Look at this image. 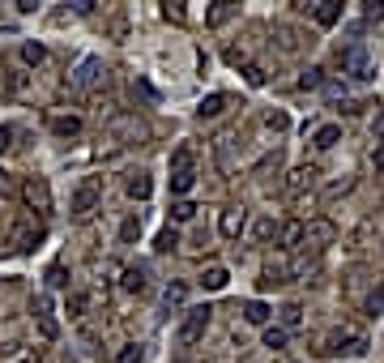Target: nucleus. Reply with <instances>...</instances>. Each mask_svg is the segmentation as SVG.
Here are the masks:
<instances>
[{"label":"nucleus","instance_id":"nucleus-1","mask_svg":"<svg viewBox=\"0 0 384 363\" xmlns=\"http://www.w3.org/2000/svg\"><path fill=\"white\" fill-rule=\"evenodd\" d=\"M98 201H102V180L98 176H86L77 188H73V201H69V210H73V218H90L94 210H98Z\"/></svg>","mask_w":384,"mask_h":363},{"label":"nucleus","instance_id":"nucleus-2","mask_svg":"<svg viewBox=\"0 0 384 363\" xmlns=\"http://www.w3.org/2000/svg\"><path fill=\"white\" fill-rule=\"evenodd\" d=\"M209 312H213V308L209 303H201V308H188V312H184V325H180V342L184 346H192V342H201L205 338V329H209Z\"/></svg>","mask_w":384,"mask_h":363},{"label":"nucleus","instance_id":"nucleus-3","mask_svg":"<svg viewBox=\"0 0 384 363\" xmlns=\"http://www.w3.org/2000/svg\"><path fill=\"white\" fill-rule=\"evenodd\" d=\"M22 201L30 205L39 218H47V214H51V188H47V180H43V176H30V180L22 184Z\"/></svg>","mask_w":384,"mask_h":363},{"label":"nucleus","instance_id":"nucleus-4","mask_svg":"<svg viewBox=\"0 0 384 363\" xmlns=\"http://www.w3.org/2000/svg\"><path fill=\"white\" fill-rule=\"evenodd\" d=\"M338 60H342V69H346V73H350L355 81H371V77H376V65L367 60V51H363L359 43H355V47H346Z\"/></svg>","mask_w":384,"mask_h":363},{"label":"nucleus","instance_id":"nucleus-5","mask_svg":"<svg viewBox=\"0 0 384 363\" xmlns=\"http://www.w3.org/2000/svg\"><path fill=\"white\" fill-rule=\"evenodd\" d=\"M244 227H248V210H223V218H218V231H223L227 239H239L244 235Z\"/></svg>","mask_w":384,"mask_h":363},{"label":"nucleus","instance_id":"nucleus-6","mask_svg":"<svg viewBox=\"0 0 384 363\" xmlns=\"http://www.w3.org/2000/svg\"><path fill=\"white\" fill-rule=\"evenodd\" d=\"M278 239H282V248H286V252H295V248H303V239H307V223H299V218H291V223H282V231H278Z\"/></svg>","mask_w":384,"mask_h":363},{"label":"nucleus","instance_id":"nucleus-7","mask_svg":"<svg viewBox=\"0 0 384 363\" xmlns=\"http://www.w3.org/2000/svg\"><path fill=\"white\" fill-rule=\"evenodd\" d=\"M333 235H338V227L329 223V218H312V223H307V244H312V248H324Z\"/></svg>","mask_w":384,"mask_h":363},{"label":"nucleus","instance_id":"nucleus-8","mask_svg":"<svg viewBox=\"0 0 384 363\" xmlns=\"http://www.w3.org/2000/svg\"><path fill=\"white\" fill-rule=\"evenodd\" d=\"M269 317H273L269 303H260V299H248V303H244V321H248V325H260V329H265Z\"/></svg>","mask_w":384,"mask_h":363},{"label":"nucleus","instance_id":"nucleus-9","mask_svg":"<svg viewBox=\"0 0 384 363\" xmlns=\"http://www.w3.org/2000/svg\"><path fill=\"white\" fill-rule=\"evenodd\" d=\"M312 18H316V26H333L342 18V5H338V0H320V5L312 9Z\"/></svg>","mask_w":384,"mask_h":363},{"label":"nucleus","instance_id":"nucleus-10","mask_svg":"<svg viewBox=\"0 0 384 363\" xmlns=\"http://www.w3.org/2000/svg\"><path fill=\"white\" fill-rule=\"evenodd\" d=\"M223 112H227V94H209V98H201V107H197L201 120H213V116H223Z\"/></svg>","mask_w":384,"mask_h":363},{"label":"nucleus","instance_id":"nucleus-11","mask_svg":"<svg viewBox=\"0 0 384 363\" xmlns=\"http://www.w3.org/2000/svg\"><path fill=\"white\" fill-rule=\"evenodd\" d=\"M338 141H342V128H338V124H324V128H316V137H312L316 150H333Z\"/></svg>","mask_w":384,"mask_h":363},{"label":"nucleus","instance_id":"nucleus-12","mask_svg":"<svg viewBox=\"0 0 384 363\" xmlns=\"http://www.w3.org/2000/svg\"><path fill=\"white\" fill-rule=\"evenodd\" d=\"M286 329L282 325H265V334H260V346H269V350H286Z\"/></svg>","mask_w":384,"mask_h":363},{"label":"nucleus","instance_id":"nucleus-13","mask_svg":"<svg viewBox=\"0 0 384 363\" xmlns=\"http://www.w3.org/2000/svg\"><path fill=\"white\" fill-rule=\"evenodd\" d=\"M227 278H231V274H227L223 265H209V270L201 274V286H205V291H223V286H227Z\"/></svg>","mask_w":384,"mask_h":363},{"label":"nucleus","instance_id":"nucleus-14","mask_svg":"<svg viewBox=\"0 0 384 363\" xmlns=\"http://www.w3.org/2000/svg\"><path fill=\"white\" fill-rule=\"evenodd\" d=\"M90 299H94L90 291H73V295L65 299V312H69V317H86V308H90Z\"/></svg>","mask_w":384,"mask_h":363},{"label":"nucleus","instance_id":"nucleus-15","mask_svg":"<svg viewBox=\"0 0 384 363\" xmlns=\"http://www.w3.org/2000/svg\"><path fill=\"white\" fill-rule=\"evenodd\" d=\"M51 133H56V137H77L81 133V120L77 116H56V120H51Z\"/></svg>","mask_w":384,"mask_h":363},{"label":"nucleus","instance_id":"nucleus-16","mask_svg":"<svg viewBox=\"0 0 384 363\" xmlns=\"http://www.w3.org/2000/svg\"><path fill=\"white\" fill-rule=\"evenodd\" d=\"M43 60H47V47H43V43H22V65L39 69Z\"/></svg>","mask_w":384,"mask_h":363},{"label":"nucleus","instance_id":"nucleus-17","mask_svg":"<svg viewBox=\"0 0 384 363\" xmlns=\"http://www.w3.org/2000/svg\"><path fill=\"white\" fill-rule=\"evenodd\" d=\"M192 159H197V154H192V145H180V150L171 154V176H180V171H192Z\"/></svg>","mask_w":384,"mask_h":363},{"label":"nucleus","instance_id":"nucleus-18","mask_svg":"<svg viewBox=\"0 0 384 363\" xmlns=\"http://www.w3.org/2000/svg\"><path fill=\"white\" fill-rule=\"evenodd\" d=\"M286 184H291V192H299V188H312V184H316V167H295Z\"/></svg>","mask_w":384,"mask_h":363},{"label":"nucleus","instance_id":"nucleus-19","mask_svg":"<svg viewBox=\"0 0 384 363\" xmlns=\"http://www.w3.org/2000/svg\"><path fill=\"white\" fill-rule=\"evenodd\" d=\"M150 192H154V184H150V176H145V171H137V176L128 180V197H133V201H145Z\"/></svg>","mask_w":384,"mask_h":363},{"label":"nucleus","instance_id":"nucleus-20","mask_svg":"<svg viewBox=\"0 0 384 363\" xmlns=\"http://www.w3.org/2000/svg\"><path fill=\"white\" fill-rule=\"evenodd\" d=\"M9 239H13V248H22V252H26V248H34V244H39V231H30V227H22V223H18Z\"/></svg>","mask_w":384,"mask_h":363},{"label":"nucleus","instance_id":"nucleus-21","mask_svg":"<svg viewBox=\"0 0 384 363\" xmlns=\"http://www.w3.org/2000/svg\"><path fill=\"white\" fill-rule=\"evenodd\" d=\"M192 184H197V171H180V176H171V192H176V197L192 192Z\"/></svg>","mask_w":384,"mask_h":363},{"label":"nucleus","instance_id":"nucleus-22","mask_svg":"<svg viewBox=\"0 0 384 363\" xmlns=\"http://www.w3.org/2000/svg\"><path fill=\"white\" fill-rule=\"evenodd\" d=\"M145 359V350L137 346V342H124L120 350H116V363H141Z\"/></svg>","mask_w":384,"mask_h":363},{"label":"nucleus","instance_id":"nucleus-23","mask_svg":"<svg viewBox=\"0 0 384 363\" xmlns=\"http://www.w3.org/2000/svg\"><path fill=\"white\" fill-rule=\"evenodd\" d=\"M171 218H176V223H192V218H197V205H192V201H176V205H171Z\"/></svg>","mask_w":384,"mask_h":363},{"label":"nucleus","instance_id":"nucleus-24","mask_svg":"<svg viewBox=\"0 0 384 363\" xmlns=\"http://www.w3.org/2000/svg\"><path fill=\"white\" fill-rule=\"evenodd\" d=\"M137 235H141V218L133 214V218H124V223H120V244H133Z\"/></svg>","mask_w":384,"mask_h":363},{"label":"nucleus","instance_id":"nucleus-25","mask_svg":"<svg viewBox=\"0 0 384 363\" xmlns=\"http://www.w3.org/2000/svg\"><path fill=\"white\" fill-rule=\"evenodd\" d=\"M94 77H98V60H81V69H77V77H73V81H77V86H90Z\"/></svg>","mask_w":384,"mask_h":363},{"label":"nucleus","instance_id":"nucleus-26","mask_svg":"<svg viewBox=\"0 0 384 363\" xmlns=\"http://www.w3.org/2000/svg\"><path fill=\"white\" fill-rule=\"evenodd\" d=\"M124 291L141 295V291H145V274H141V270H124Z\"/></svg>","mask_w":384,"mask_h":363},{"label":"nucleus","instance_id":"nucleus-27","mask_svg":"<svg viewBox=\"0 0 384 363\" xmlns=\"http://www.w3.org/2000/svg\"><path fill=\"white\" fill-rule=\"evenodd\" d=\"M235 13H239L235 5H218V9H209V18H205V22H209V26H223V22H227V18H235Z\"/></svg>","mask_w":384,"mask_h":363},{"label":"nucleus","instance_id":"nucleus-28","mask_svg":"<svg viewBox=\"0 0 384 363\" xmlns=\"http://www.w3.org/2000/svg\"><path fill=\"white\" fill-rule=\"evenodd\" d=\"M5 363H43V350H39V346H30V350H18V355H9Z\"/></svg>","mask_w":384,"mask_h":363},{"label":"nucleus","instance_id":"nucleus-29","mask_svg":"<svg viewBox=\"0 0 384 363\" xmlns=\"http://www.w3.org/2000/svg\"><path fill=\"white\" fill-rule=\"evenodd\" d=\"M176 244H180V235H176V227H167V231L158 235V244H154V248H158V252H176Z\"/></svg>","mask_w":384,"mask_h":363},{"label":"nucleus","instance_id":"nucleus-30","mask_svg":"<svg viewBox=\"0 0 384 363\" xmlns=\"http://www.w3.org/2000/svg\"><path fill=\"white\" fill-rule=\"evenodd\" d=\"M380 312H384V282H380V286H376V295L367 299V317H380Z\"/></svg>","mask_w":384,"mask_h":363},{"label":"nucleus","instance_id":"nucleus-31","mask_svg":"<svg viewBox=\"0 0 384 363\" xmlns=\"http://www.w3.org/2000/svg\"><path fill=\"white\" fill-rule=\"evenodd\" d=\"M13 137H18L13 124H0V154H9V150H13Z\"/></svg>","mask_w":384,"mask_h":363},{"label":"nucleus","instance_id":"nucleus-32","mask_svg":"<svg viewBox=\"0 0 384 363\" xmlns=\"http://www.w3.org/2000/svg\"><path fill=\"white\" fill-rule=\"evenodd\" d=\"M47 282H51V286H69V270H65V265H51V270H47Z\"/></svg>","mask_w":384,"mask_h":363},{"label":"nucleus","instance_id":"nucleus-33","mask_svg":"<svg viewBox=\"0 0 384 363\" xmlns=\"http://www.w3.org/2000/svg\"><path fill=\"white\" fill-rule=\"evenodd\" d=\"M282 321H286V325H299V321H303V308H299V303H286V308H282ZM286 325H282V329H286Z\"/></svg>","mask_w":384,"mask_h":363},{"label":"nucleus","instance_id":"nucleus-34","mask_svg":"<svg viewBox=\"0 0 384 363\" xmlns=\"http://www.w3.org/2000/svg\"><path fill=\"white\" fill-rule=\"evenodd\" d=\"M39 334H43L47 342H51V338H56V334H60V325H56V317H39Z\"/></svg>","mask_w":384,"mask_h":363},{"label":"nucleus","instance_id":"nucleus-35","mask_svg":"<svg viewBox=\"0 0 384 363\" xmlns=\"http://www.w3.org/2000/svg\"><path fill=\"white\" fill-rule=\"evenodd\" d=\"M162 303H167V308H180V303H184V286H167V295H162Z\"/></svg>","mask_w":384,"mask_h":363},{"label":"nucleus","instance_id":"nucleus-36","mask_svg":"<svg viewBox=\"0 0 384 363\" xmlns=\"http://www.w3.org/2000/svg\"><path fill=\"white\" fill-rule=\"evenodd\" d=\"M162 18H167V22H184L188 13H184L180 5H162Z\"/></svg>","mask_w":384,"mask_h":363},{"label":"nucleus","instance_id":"nucleus-37","mask_svg":"<svg viewBox=\"0 0 384 363\" xmlns=\"http://www.w3.org/2000/svg\"><path fill=\"white\" fill-rule=\"evenodd\" d=\"M265 124H269V128H278V133H282V128H286V116H282V112H269V116H265Z\"/></svg>","mask_w":384,"mask_h":363},{"label":"nucleus","instance_id":"nucleus-38","mask_svg":"<svg viewBox=\"0 0 384 363\" xmlns=\"http://www.w3.org/2000/svg\"><path fill=\"white\" fill-rule=\"evenodd\" d=\"M248 81L260 86V81H265V69H260V65H248Z\"/></svg>","mask_w":384,"mask_h":363},{"label":"nucleus","instance_id":"nucleus-39","mask_svg":"<svg viewBox=\"0 0 384 363\" xmlns=\"http://www.w3.org/2000/svg\"><path fill=\"white\" fill-rule=\"evenodd\" d=\"M307 86H320V69H312V73H303V90Z\"/></svg>","mask_w":384,"mask_h":363},{"label":"nucleus","instance_id":"nucleus-40","mask_svg":"<svg viewBox=\"0 0 384 363\" xmlns=\"http://www.w3.org/2000/svg\"><path fill=\"white\" fill-rule=\"evenodd\" d=\"M376 167H380V171H384V145H380V154H376Z\"/></svg>","mask_w":384,"mask_h":363},{"label":"nucleus","instance_id":"nucleus-41","mask_svg":"<svg viewBox=\"0 0 384 363\" xmlns=\"http://www.w3.org/2000/svg\"><path fill=\"white\" fill-rule=\"evenodd\" d=\"M5 188H9V176H5V171H0V192H5Z\"/></svg>","mask_w":384,"mask_h":363}]
</instances>
